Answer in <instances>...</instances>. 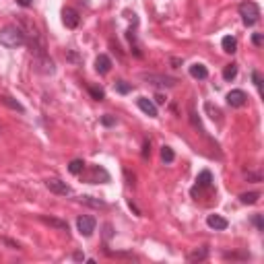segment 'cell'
I'll list each match as a JSON object with an SVG mask.
<instances>
[{"label": "cell", "mask_w": 264, "mask_h": 264, "mask_svg": "<svg viewBox=\"0 0 264 264\" xmlns=\"http://www.w3.org/2000/svg\"><path fill=\"white\" fill-rule=\"evenodd\" d=\"M0 44L4 48H19L27 44V37H25V31L21 27L17 25H6L0 29Z\"/></svg>", "instance_id": "1"}, {"label": "cell", "mask_w": 264, "mask_h": 264, "mask_svg": "<svg viewBox=\"0 0 264 264\" xmlns=\"http://www.w3.org/2000/svg\"><path fill=\"white\" fill-rule=\"evenodd\" d=\"M240 17H241V21L246 27H252V25H256L258 23V19H260V6L256 2H252V0H246V2H241L240 4Z\"/></svg>", "instance_id": "2"}, {"label": "cell", "mask_w": 264, "mask_h": 264, "mask_svg": "<svg viewBox=\"0 0 264 264\" xmlns=\"http://www.w3.org/2000/svg\"><path fill=\"white\" fill-rule=\"evenodd\" d=\"M141 79L146 81L149 85H155V87H165V89H171V87L178 85V79L173 76H165V74H155V72H143Z\"/></svg>", "instance_id": "3"}, {"label": "cell", "mask_w": 264, "mask_h": 264, "mask_svg": "<svg viewBox=\"0 0 264 264\" xmlns=\"http://www.w3.org/2000/svg\"><path fill=\"white\" fill-rule=\"evenodd\" d=\"M46 188L50 192H54V194H58V196H71L72 194L71 186H68L66 182H62V180H58V178H48L46 180Z\"/></svg>", "instance_id": "4"}, {"label": "cell", "mask_w": 264, "mask_h": 264, "mask_svg": "<svg viewBox=\"0 0 264 264\" xmlns=\"http://www.w3.org/2000/svg\"><path fill=\"white\" fill-rule=\"evenodd\" d=\"M33 66H35V71L37 72H42V74H54L56 72V66H54V60L48 54L40 56V58H33Z\"/></svg>", "instance_id": "5"}, {"label": "cell", "mask_w": 264, "mask_h": 264, "mask_svg": "<svg viewBox=\"0 0 264 264\" xmlns=\"http://www.w3.org/2000/svg\"><path fill=\"white\" fill-rule=\"evenodd\" d=\"M95 225H97V221L93 217H89V215H83V217L76 219V229H79V233H81V236H85V238L93 236Z\"/></svg>", "instance_id": "6"}, {"label": "cell", "mask_w": 264, "mask_h": 264, "mask_svg": "<svg viewBox=\"0 0 264 264\" xmlns=\"http://www.w3.org/2000/svg\"><path fill=\"white\" fill-rule=\"evenodd\" d=\"M85 180L89 184H105V182H110V173H107L103 168H99V165H93L91 173H87Z\"/></svg>", "instance_id": "7"}, {"label": "cell", "mask_w": 264, "mask_h": 264, "mask_svg": "<svg viewBox=\"0 0 264 264\" xmlns=\"http://www.w3.org/2000/svg\"><path fill=\"white\" fill-rule=\"evenodd\" d=\"M211 186H213V173L209 169H202L198 173V178H196V186L192 188V194H196V192H200L204 188H211Z\"/></svg>", "instance_id": "8"}, {"label": "cell", "mask_w": 264, "mask_h": 264, "mask_svg": "<svg viewBox=\"0 0 264 264\" xmlns=\"http://www.w3.org/2000/svg\"><path fill=\"white\" fill-rule=\"evenodd\" d=\"M227 103L231 107H243L248 103V95L243 93L241 89H233V91L227 93Z\"/></svg>", "instance_id": "9"}, {"label": "cell", "mask_w": 264, "mask_h": 264, "mask_svg": "<svg viewBox=\"0 0 264 264\" xmlns=\"http://www.w3.org/2000/svg\"><path fill=\"white\" fill-rule=\"evenodd\" d=\"M79 21H81V17H79V13H76L74 8H64L62 11V23L68 29H76L79 27Z\"/></svg>", "instance_id": "10"}, {"label": "cell", "mask_w": 264, "mask_h": 264, "mask_svg": "<svg viewBox=\"0 0 264 264\" xmlns=\"http://www.w3.org/2000/svg\"><path fill=\"white\" fill-rule=\"evenodd\" d=\"M136 105H139L141 112H144L149 118H157V105H155L149 97H139V99H136Z\"/></svg>", "instance_id": "11"}, {"label": "cell", "mask_w": 264, "mask_h": 264, "mask_svg": "<svg viewBox=\"0 0 264 264\" xmlns=\"http://www.w3.org/2000/svg\"><path fill=\"white\" fill-rule=\"evenodd\" d=\"M207 225H209V227L211 229H215V231H223V229H227V219H225V217H221V215H209V217H207Z\"/></svg>", "instance_id": "12"}, {"label": "cell", "mask_w": 264, "mask_h": 264, "mask_svg": "<svg viewBox=\"0 0 264 264\" xmlns=\"http://www.w3.org/2000/svg\"><path fill=\"white\" fill-rule=\"evenodd\" d=\"M95 71L99 72V74H107L112 71V60H110V56H105V54H99L95 58Z\"/></svg>", "instance_id": "13"}, {"label": "cell", "mask_w": 264, "mask_h": 264, "mask_svg": "<svg viewBox=\"0 0 264 264\" xmlns=\"http://www.w3.org/2000/svg\"><path fill=\"white\" fill-rule=\"evenodd\" d=\"M188 72H190V76H192V79H196V81H204V79H207V76H209V71H207V66H204V64H200V62H194V64H190Z\"/></svg>", "instance_id": "14"}, {"label": "cell", "mask_w": 264, "mask_h": 264, "mask_svg": "<svg viewBox=\"0 0 264 264\" xmlns=\"http://www.w3.org/2000/svg\"><path fill=\"white\" fill-rule=\"evenodd\" d=\"M40 221L46 223V225H50V227H54V229H58V231H66L68 233V223L66 221H60L56 217H46V215H40Z\"/></svg>", "instance_id": "15"}, {"label": "cell", "mask_w": 264, "mask_h": 264, "mask_svg": "<svg viewBox=\"0 0 264 264\" xmlns=\"http://www.w3.org/2000/svg\"><path fill=\"white\" fill-rule=\"evenodd\" d=\"M221 46H223V52H227V54H236L238 52V40L236 37H231V35H225L221 40Z\"/></svg>", "instance_id": "16"}, {"label": "cell", "mask_w": 264, "mask_h": 264, "mask_svg": "<svg viewBox=\"0 0 264 264\" xmlns=\"http://www.w3.org/2000/svg\"><path fill=\"white\" fill-rule=\"evenodd\" d=\"M0 103H4L6 107H11V110H15V112H25V107L21 105V103H19L17 99H13V97H8V95H2V97H0Z\"/></svg>", "instance_id": "17"}, {"label": "cell", "mask_w": 264, "mask_h": 264, "mask_svg": "<svg viewBox=\"0 0 264 264\" xmlns=\"http://www.w3.org/2000/svg\"><path fill=\"white\" fill-rule=\"evenodd\" d=\"M207 256H209V248L194 250L192 254H188V262H202V260H207Z\"/></svg>", "instance_id": "18"}, {"label": "cell", "mask_w": 264, "mask_h": 264, "mask_svg": "<svg viewBox=\"0 0 264 264\" xmlns=\"http://www.w3.org/2000/svg\"><path fill=\"white\" fill-rule=\"evenodd\" d=\"M68 171H71L72 175H81L85 171V161L83 159H72L71 163H68Z\"/></svg>", "instance_id": "19"}, {"label": "cell", "mask_w": 264, "mask_h": 264, "mask_svg": "<svg viewBox=\"0 0 264 264\" xmlns=\"http://www.w3.org/2000/svg\"><path fill=\"white\" fill-rule=\"evenodd\" d=\"M258 198H260L258 192H243V194H240V202L241 204H256Z\"/></svg>", "instance_id": "20"}, {"label": "cell", "mask_w": 264, "mask_h": 264, "mask_svg": "<svg viewBox=\"0 0 264 264\" xmlns=\"http://www.w3.org/2000/svg\"><path fill=\"white\" fill-rule=\"evenodd\" d=\"M238 76V64H227L223 68V79L225 81H233Z\"/></svg>", "instance_id": "21"}, {"label": "cell", "mask_w": 264, "mask_h": 264, "mask_svg": "<svg viewBox=\"0 0 264 264\" xmlns=\"http://www.w3.org/2000/svg\"><path fill=\"white\" fill-rule=\"evenodd\" d=\"M161 159H163V163H173V159H175V153H173V149L171 146H161Z\"/></svg>", "instance_id": "22"}, {"label": "cell", "mask_w": 264, "mask_h": 264, "mask_svg": "<svg viewBox=\"0 0 264 264\" xmlns=\"http://www.w3.org/2000/svg\"><path fill=\"white\" fill-rule=\"evenodd\" d=\"M89 95L93 97L95 101H101V99H105V91L101 89V87H95V85H89Z\"/></svg>", "instance_id": "23"}, {"label": "cell", "mask_w": 264, "mask_h": 264, "mask_svg": "<svg viewBox=\"0 0 264 264\" xmlns=\"http://www.w3.org/2000/svg\"><path fill=\"white\" fill-rule=\"evenodd\" d=\"M116 91L122 93V95H126V93H130V91H132V85H130V83H126V81H118V83H116Z\"/></svg>", "instance_id": "24"}, {"label": "cell", "mask_w": 264, "mask_h": 264, "mask_svg": "<svg viewBox=\"0 0 264 264\" xmlns=\"http://www.w3.org/2000/svg\"><path fill=\"white\" fill-rule=\"evenodd\" d=\"M204 110L211 112V118L213 120H221V112L217 110V107H213V103H204Z\"/></svg>", "instance_id": "25"}, {"label": "cell", "mask_w": 264, "mask_h": 264, "mask_svg": "<svg viewBox=\"0 0 264 264\" xmlns=\"http://www.w3.org/2000/svg\"><path fill=\"white\" fill-rule=\"evenodd\" d=\"M81 200H83V202H87V204H93V207H101V209L105 207V202H103V200H95L93 196H83Z\"/></svg>", "instance_id": "26"}, {"label": "cell", "mask_w": 264, "mask_h": 264, "mask_svg": "<svg viewBox=\"0 0 264 264\" xmlns=\"http://www.w3.org/2000/svg\"><path fill=\"white\" fill-rule=\"evenodd\" d=\"M252 79H254V85L258 87V91L262 93V74H260L258 71H254V72H252Z\"/></svg>", "instance_id": "27"}, {"label": "cell", "mask_w": 264, "mask_h": 264, "mask_svg": "<svg viewBox=\"0 0 264 264\" xmlns=\"http://www.w3.org/2000/svg\"><path fill=\"white\" fill-rule=\"evenodd\" d=\"M101 124L103 126H114L116 118H114V116H110V114H105V116H101Z\"/></svg>", "instance_id": "28"}, {"label": "cell", "mask_w": 264, "mask_h": 264, "mask_svg": "<svg viewBox=\"0 0 264 264\" xmlns=\"http://www.w3.org/2000/svg\"><path fill=\"white\" fill-rule=\"evenodd\" d=\"M149 155H151V143H149V141H144V143H143V157L146 159Z\"/></svg>", "instance_id": "29"}, {"label": "cell", "mask_w": 264, "mask_h": 264, "mask_svg": "<svg viewBox=\"0 0 264 264\" xmlns=\"http://www.w3.org/2000/svg\"><path fill=\"white\" fill-rule=\"evenodd\" d=\"M252 44L254 46H262V33H254L252 35Z\"/></svg>", "instance_id": "30"}, {"label": "cell", "mask_w": 264, "mask_h": 264, "mask_svg": "<svg viewBox=\"0 0 264 264\" xmlns=\"http://www.w3.org/2000/svg\"><path fill=\"white\" fill-rule=\"evenodd\" d=\"M254 225L258 227V231H262V229H264V223H262V217H260V215H256V217H254Z\"/></svg>", "instance_id": "31"}, {"label": "cell", "mask_w": 264, "mask_h": 264, "mask_svg": "<svg viewBox=\"0 0 264 264\" xmlns=\"http://www.w3.org/2000/svg\"><path fill=\"white\" fill-rule=\"evenodd\" d=\"M248 180H252V182H260V180H262V175H260V173H248Z\"/></svg>", "instance_id": "32"}, {"label": "cell", "mask_w": 264, "mask_h": 264, "mask_svg": "<svg viewBox=\"0 0 264 264\" xmlns=\"http://www.w3.org/2000/svg\"><path fill=\"white\" fill-rule=\"evenodd\" d=\"M17 4H19V6H31L33 0H17Z\"/></svg>", "instance_id": "33"}, {"label": "cell", "mask_w": 264, "mask_h": 264, "mask_svg": "<svg viewBox=\"0 0 264 264\" xmlns=\"http://www.w3.org/2000/svg\"><path fill=\"white\" fill-rule=\"evenodd\" d=\"M155 103H159V105H163V103H165V97H163L161 93H157V95H155Z\"/></svg>", "instance_id": "34"}, {"label": "cell", "mask_w": 264, "mask_h": 264, "mask_svg": "<svg viewBox=\"0 0 264 264\" xmlns=\"http://www.w3.org/2000/svg\"><path fill=\"white\" fill-rule=\"evenodd\" d=\"M171 64H173V68H178L182 64V60H180V58H171Z\"/></svg>", "instance_id": "35"}, {"label": "cell", "mask_w": 264, "mask_h": 264, "mask_svg": "<svg viewBox=\"0 0 264 264\" xmlns=\"http://www.w3.org/2000/svg\"><path fill=\"white\" fill-rule=\"evenodd\" d=\"M74 260H85V256H83V254L81 252H74V256H72Z\"/></svg>", "instance_id": "36"}, {"label": "cell", "mask_w": 264, "mask_h": 264, "mask_svg": "<svg viewBox=\"0 0 264 264\" xmlns=\"http://www.w3.org/2000/svg\"><path fill=\"white\" fill-rule=\"evenodd\" d=\"M68 58H71V60H72V62H79V58H76V56H74L72 52H68Z\"/></svg>", "instance_id": "37"}]
</instances>
